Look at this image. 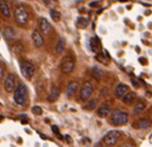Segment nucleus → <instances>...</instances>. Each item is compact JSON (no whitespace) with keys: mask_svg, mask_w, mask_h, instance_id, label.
<instances>
[{"mask_svg":"<svg viewBox=\"0 0 152 147\" xmlns=\"http://www.w3.org/2000/svg\"><path fill=\"white\" fill-rule=\"evenodd\" d=\"M127 120H129V115L126 111H122L120 109H114L110 112V121L113 126H124L127 122Z\"/></svg>","mask_w":152,"mask_h":147,"instance_id":"f257e3e1","label":"nucleus"},{"mask_svg":"<svg viewBox=\"0 0 152 147\" xmlns=\"http://www.w3.org/2000/svg\"><path fill=\"white\" fill-rule=\"evenodd\" d=\"M27 96H28V91H27V86L24 83H20L18 86L17 90L15 91L13 94V100L17 104L21 106H24L26 104Z\"/></svg>","mask_w":152,"mask_h":147,"instance_id":"f03ea898","label":"nucleus"},{"mask_svg":"<svg viewBox=\"0 0 152 147\" xmlns=\"http://www.w3.org/2000/svg\"><path fill=\"white\" fill-rule=\"evenodd\" d=\"M15 19L19 25H26L29 19L28 12L23 6H17L15 8Z\"/></svg>","mask_w":152,"mask_h":147,"instance_id":"7ed1b4c3","label":"nucleus"},{"mask_svg":"<svg viewBox=\"0 0 152 147\" xmlns=\"http://www.w3.org/2000/svg\"><path fill=\"white\" fill-rule=\"evenodd\" d=\"M94 92V86L93 84L89 81L83 82V84L80 88V92H79V99L80 101L86 102L89 99V97L91 96V94Z\"/></svg>","mask_w":152,"mask_h":147,"instance_id":"20e7f679","label":"nucleus"},{"mask_svg":"<svg viewBox=\"0 0 152 147\" xmlns=\"http://www.w3.org/2000/svg\"><path fill=\"white\" fill-rule=\"evenodd\" d=\"M21 71H22V74H23L24 77L30 79V78H32V76L34 75L35 66L33 65L32 62L25 60V61H23L21 63Z\"/></svg>","mask_w":152,"mask_h":147,"instance_id":"39448f33","label":"nucleus"},{"mask_svg":"<svg viewBox=\"0 0 152 147\" xmlns=\"http://www.w3.org/2000/svg\"><path fill=\"white\" fill-rule=\"evenodd\" d=\"M60 67H61L62 72L68 74V73H71L73 71V69H74V67H75V62L72 57L67 56V57H64L63 60L61 61Z\"/></svg>","mask_w":152,"mask_h":147,"instance_id":"423d86ee","label":"nucleus"},{"mask_svg":"<svg viewBox=\"0 0 152 147\" xmlns=\"http://www.w3.org/2000/svg\"><path fill=\"white\" fill-rule=\"evenodd\" d=\"M120 132L117 130H112L110 132H108L105 135L104 137V143L106 144L107 146H114L116 143H117L118 139L120 138Z\"/></svg>","mask_w":152,"mask_h":147,"instance_id":"0eeeda50","label":"nucleus"},{"mask_svg":"<svg viewBox=\"0 0 152 147\" xmlns=\"http://www.w3.org/2000/svg\"><path fill=\"white\" fill-rule=\"evenodd\" d=\"M15 76L12 73H10L6 76L5 81H4V90H5L6 93H12L15 91Z\"/></svg>","mask_w":152,"mask_h":147,"instance_id":"6e6552de","label":"nucleus"},{"mask_svg":"<svg viewBox=\"0 0 152 147\" xmlns=\"http://www.w3.org/2000/svg\"><path fill=\"white\" fill-rule=\"evenodd\" d=\"M129 92V86L124 83H118L115 88L114 94H115V97L117 99H122L124 97V95Z\"/></svg>","mask_w":152,"mask_h":147,"instance_id":"1a4fd4ad","label":"nucleus"},{"mask_svg":"<svg viewBox=\"0 0 152 147\" xmlns=\"http://www.w3.org/2000/svg\"><path fill=\"white\" fill-rule=\"evenodd\" d=\"M39 30L44 35H48L50 32V24L45 18H41L39 20Z\"/></svg>","mask_w":152,"mask_h":147,"instance_id":"9d476101","label":"nucleus"},{"mask_svg":"<svg viewBox=\"0 0 152 147\" xmlns=\"http://www.w3.org/2000/svg\"><path fill=\"white\" fill-rule=\"evenodd\" d=\"M32 39H33V42H34V44H35L36 48H41V46L43 45L44 39H43V37H42V35L40 34L39 31H37V30L33 31Z\"/></svg>","mask_w":152,"mask_h":147,"instance_id":"9b49d317","label":"nucleus"},{"mask_svg":"<svg viewBox=\"0 0 152 147\" xmlns=\"http://www.w3.org/2000/svg\"><path fill=\"white\" fill-rule=\"evenodd\" d=\"M3 36L7 40H13L17 37V33H15V30L12 27L6 26L5 28L3 29Z\"/></svg>","mask_w":152,"mask_h":147,"instance_id":"f8f14e48","label":"nucleus"},{"mask_svg":"<svg viewBox=\"0 0 152 147\" xmlns=\"http://www.w3.org/2000/svg\"><path fill=\"white\" fill-rule=\"evenodd\" d=\"M78 82L77 81H71V82H69V84H68V86H67V88H66V95H67V97H72V96H74V94L77 92V90H78Z\"/></svg>","mask_w":152,"mask_h":147,"instance_id":"ddd939ff","label":"nucleus"},{"mask_svg":"<svg viewBox=\"0 0 152 147\" xmlns=\"http://www.w3.org/2000/svg\"><path fill=\"white\" fill-rule=\"evenodd\" d=\"M89 48L94 53H97L101 50V41L98 37H93L89 39Z\"/></svg>","mask_w":152,"mask_h":147,"instance_id":"4468645a","label":"nucleus"},{"mask_svg":"<svg viewBox=\"0 0 152 147\" xmlns=\"http://www.w3.org/2000/svg\"><path fill=\"white\" fill-rule=\"evenodd\" d=\"M110 111H111V108L109 104H103V105H101L98 108L97 114H98V116H100V117H106L107 115L110 113Z\"/></svg>","mask_w":152,"mask_h":147,"instance_id":"2eb2a0df","label":"nucleus"},{"mask_svg":"<svg viewBox=\"0 0 152 147\" xmlns=\"http://www.w3.org/2000/svg\"><path fill=\"white\" fill-rule=\"evenodd\" d=\"M60 96V90L57 86H53L50 88V96H48V100L50 102H56L58 100Z\"/></svg>","mask_w":152,"mask_h":147,"instance_id":"dca6fc26","label":"nucleus"},{"mask_svg":"<svg viewBox=\"0 0 152 147\" xmlns=\"http://www.w3.org/2000/svg\"><path fill=\"white\" fill-rule=\"evenodd\" d=\"M150 124H151L150 119L144 118V117H143V118H140L138 120L137 124H134V127L140 129V130H145V129H148L149 127H150Z\"/></svg>","mask_w":152,"mask_h":147,"instance_id":"f3484780","label":"nucleus"},{"mask_svg":"<svg viewBox=\"0 0 152 147\" xmlns=\"http://www.w3.org/2000/svg\"><path fill=\"white\" fill-rule=\"evenodd\" d=\"M0 12H2V15L5 18L10 17V5L5 0H0Z\"/></svg>","mask_w":152,"mask_h":147,"instance_id":"a211bd4d","label":"nucleus"},{"mask_svg":"<svg viewBox=\"0 0 152 147\" xmlns=\"http://www.w3.org/2000/svg\"><path fill=\"white\" fill-rule=\"evenodd\" d=\"M136 97H137V95H136L135 92H127L126 95H124V97L122 98V101H124V104L129 105V104H132L135 101Z\"/></svg>","mask_w":152,"mask_h":147,"instance_id":"6ab92c4d","label":"nucleus"},{"mask_svg":"<svg viewBox=\"0 0 152 147\" xmlns=\"http://www.w3.org/2000/svg\"><path fill=\"white\" fill-rule=\"evenodd\" d=\"M146 108V104L143 103V102H139L138 104H136L135 107H134V114L135 115H138V114H141V113L144 111V109Z\"/></svg>","mask_w":152,"mask_h":147,"instance_id":"aec40b11","label":"nucleus"},{"mask_svg":"<svg viewBox=\"0 0 152 147\" xmlns=\"http://www.w3.org/2000/svg\"><path fill=\"white\" fill-rule=\"evenodd\" d=\"M91 75L95 79L100 80L103 76V71L102 69H100L99 67H94L93 70H91Z\"/></svg>","mask_w":152,"mask_h":147,"instance_id":"412c9836","label":"nucleus"},{"mask_svg":"<svg viewBox=\"0 0 152 147\" xmlns=\"http://www.w3.org/2000/svg\"><path fill=\"white\" fill-rule=\"evenodd\" d=\"M12 50L15 53H21L24 52V45H23V43H22L21 41L15 42V43L12 45Z\"/></svg>","mask_w":152,"mask_h":147,"instance_id":"4be33fe9","label":"nucleus"},{"mask_svg":"<svg viewBox=\"0 0 152 147\" xmlns=\"http://www.w3.org/2000/svg\"><path fill=\"white\" fill-rule=\"evenodd\" d=\"M65 50V40L63 38H59L56 45V53H62Z\"/></svg>","mask_w":152,"mask_h":147,"instance_id":"5701e85b","label":"nucleus"},{"mask_svg":"<svg viewBox=\"0 0 152 147\" xmlns=\"http://www.w3.org/2000/svg\"><path fill=\"white\" fill-rule=\"evenodd\" d=\"M77 27L78 28H86V26L88 25V20L86 18H83V17H80L78 18L77 20Z\"/></svg>","mask_w":152,"mask_h":147,"instance_id":"b1692460","label":"nucleus"},{"mask_svg":"<svg viewBox=\"0 0 152 147\" xmlns=\"http://www.w3.org/2000/svg\"><path fill=\"white\" fill-rule=\"evenodd\" d=\"M97 104H98V99H91V101H88V104L84 106V109H86V110H93V109L96 108Z\"/></svg>","mask_w":152,"mask_h":147,"instance_id":"393cba45","label":"nucleus"},{"mask_svg":"<svg viewBox=\"0 0 152 147\" xmlns=\"http://www.w3.org/2000/svg\"><path fill=\"white\" fill-rule=\"evenodd\" d=\"M50 18L53 19V21H55V22H59L60 19H61V15H60V12L56 10H50Z\"/></svg>","mask_w":152,"mask_h":147,"instance_id":"a878e982","label":"nucleus"},{"mask_svg":"<svg viewBox=\"0 0 152 147\" xmlns=\"http://www.w3.org/2000/svg\"><path fill=\"white\" fill-rule=\"evenodd\" d=\"M96 60L97 61H99L100 63L102 64H105V65H107L108 64V60H107V57L106 56H104V53H99L97 56H96Z\"/></svg>","mask_w":152,"mask_h":147,"instance_id":"bb28decb","label":"nucleus"},{"mask_svg":"<svg viewBox=\"0 0 152 147\" xmlns=\"http://www.w3.org/2000/svg\"><path fill=\"white\" fill-rule=\"evenodd\" d=\"M32 112L35 113L36 115H40L42 113V109L39 106H33L32 107Z\"/></svg>","mask_w":152,"mask_h":147,"instance_id":"cd10ccee","label":"nucleus"},{"mask_svg":"<svg viewBox=\"0 0 152 147\" xmlns=\"http://www.w3.org/2000/svg\"><path fill=\"white\" fill-rule=\"evenodd\" d=\"M4 72H5V67H4V65L2 63H0V80L3 79Z\"/></svg>","mask_w":152,"mask_h":147,"instance_id":"c85d7f7f","label":"nucleus"},{"mask_svg":"<svg viewBox=\"0 0 152 147\" xmlns=\"http://www.w3.org/2000/svg\"><path fill=\"white\" fill-rule=\"evenodd\" d=\"M51 130H53V132L56 134L57 136H59L60 139H63V137H62L61 135H60V132H59V128H58L57 126H53L51 127Z\"/></svg>","mask_w":152,"mask_h":147,"instance_id":"c756f323","label":"nucleus"},{"mask_svg":"<svg viewBox=\"0 0 152 147\" xmlns=\"http://www.w3.org/2000/svg\"><path fill=\"white\" fill-rule=\"evenodd\" d=\"M132 81H133L134 86H139V83H138V82H137V81H135V80H134V79H133V80H132Z\"/></svg>","mask_w":152,"mask_h":147,"instance_id":"7c9ffc66","label":"nucleus"},{"mask_svg":"<svg viewBox=\"0 0 152 147\" xmlns=\"http://www.w3.org/2000/svg\"><path fill=\"white\" fill-rule=\"evenodd\" d=\"M27 122H28V121H27V120H25V119L22 120V124H27Z\"/></svg>","mask_w":152,"mask_h":147,"instance_id":"2f4dec72","label":"nucleus"},{"mask_svg":"<svg viewBox=\"0 0 152 147\" xmlns=\"http://www.w3.org/2000/svg\"><path fill=\"white\" fill-rule=\"evenodd\" d=\"M95 147H102V145H101V144H96Z\"/></svg>","mask_w":152,"mask_h":147,"instance_id":"473e14b6","label":"nucleus"},{"mask_svg":"<svg viewBox=\"0 0 152 147\" xmlns=\"http://www.w3.org/2000/svg\"><path fill=\"white\" fill-rule=\"evenodd\" d=\"M120 2H124V1H126V0H119Z\"/></svg>","mask_w":152,"mask_h":147,"instance_id":"72a5a7b5","label":"nucleus"},{"mask_svg":"<svg viewBox=\"0 0 152 147\" xmlns=\"http://www.w3.org/2000/svg\"><path fill=\"white\" fill-rule=\"evenodd\" d=\"M124 147H132V146H129V145H126V146H124Z\"/></svg>","mask_w":152,"mask_h":147,"instance_id":"f704fd0d","label":"nucleus"},{"mask_svg":"<svg viewBox=\"0 0 152 147\" xmlns=\"http://www.w3.org/2000/svg\"><path fill=\"white\" fill-rule=\"evenodd\" d=\"M44 2H45V3H48V0H44Z\"/></svg>","mask_w":152,"mask_h":147,"instance_id":"c9c22d12","label":"nucleus"},{"mask_svg":"<svg viewBox=\"0 0 152 147\" xmlns=\"http://www.w3.org/2000/svg\"><path fill=\"white\" fill-rule=\"evenodd\" d=\"M53 1H57V0H53Z\"/></svg>","mask_w":152,"mask_h":147,"instance_id":"e433bc0d","label":"nucleus"}]
</instances>
